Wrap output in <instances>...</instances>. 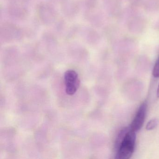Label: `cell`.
<instances>
[{"label":"cell","instance_id":"6da1fadb","mask_svg":"<svg viewBox=\"0 0 159 159\" xmlns=\"http://www.w3.org/2000/svg\"><path fill=\"white\" fill-rule=\"evenodd\" d=\"M135 140V132L132 130L130 126L123 128L115 142L116 159H129L134 152Z\"/></svg>","mask_w":159,"mask_h":159},{"label":"cell","instance_id":"7a4b0ae2","mask_svg":"<svg viewBox=\"0 0 159 159\" xmlns=\"http://www.w3.org/2000/svg\"><path fill=\"white\" fill-rule=\"evenodd\" d=\"M66 92L69 95H73L79 89L80 80L78 73L72 70H68L64 75Z\"/></svg>","mask_w":159,"mask_h":159},{"label":"cell","instance_id":"3957f363","mask_svg":"<svg viewBox=\"0 0 159 159\" xmlns=\"http://www.w3.org/2000/svg\"><path fill=\"white\" fill-rule=\"evenodd\" d=\"M147 109V104L146 102H144L139 108L130 126L131 129L134 132H137L142 127L145 121Z\"/></svg>","mask_w":159,"mask_h":159},{"label":"cell","instance_id":"277c9868","mask_svg":"<svg viewBox=\"0 0 159 159\" xmlns=\"http://www.w3.org/2000/svg\"><path fill=\"white\" fill-rule=\"evenodd\" d=\"M158 120L157 119H152L149 121L146 125V128L147 130H152L158 125Z\"/></svg>","mask_w":159,"mask_h":159},{"label":"cell","instance_id":"5b68a950","mask_svg":"<svg viewBox=\"0 0 159 159\" xmlns=\"http://www.w3.org/2000/svg\"><path fill=\"white\" fill-rule=\"evenodd\" d=\"M152 74L153 77L155 78H159V57L156 61L153 69Z\"/></svg>","mask_w":159,"mask_h":159},{"label":"cell","instance_id":"8992f818","mask_svg":"<svg viewBox=\"0 0 159 159\" xmlns=\"http://www.w3.org/2000/svg\"><path fill=\"white\" fill-rule=\"evenodd\" d=\"M157 96H158V98H159V86H158V89H157Z\"/></svg>","mask_w":159,"mask_h":159}]
</instances>
